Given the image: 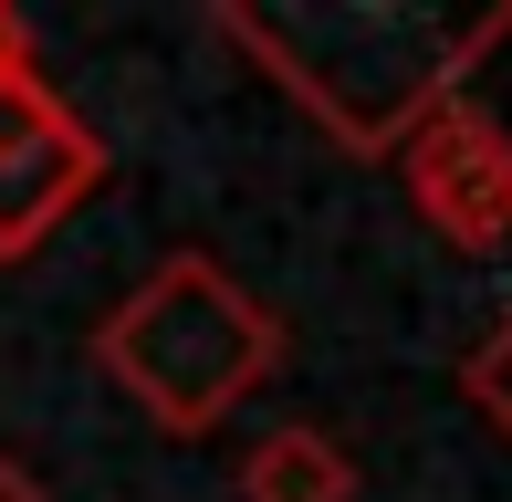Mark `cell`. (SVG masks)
Listing matches in <instances>:
<instances>
[{
  "label": "cell",
  "mask_w": 512,
  "mask_h": 502,
  "mask_svg": "<svg viewBox=\"0 0 512 502\" xmlns=\"http://www.w3.org/2000/svg\"><path fill=\"white\" fill-rule=\"evenodd\" d=\"M220 42L251 53L356 157H398L408 136L471 84V63L492 53V42H512V0L481 11V21L408 11V0H324V11H293V0H220Z\"/></svg>",
  "instance_id": "cell-1"
},
{
  "label": "cell",
  "mask_w": 512,
  "mask_h": 502,
  "mask_svg": "<svg viewBox=\"0 0 512 502\" xmlns=\"http://www.w3.org/2000/svg\"><path fill=\"white\" fill-rule=\"evenodd\" d=\"M95 367L126 387L168 440H209L251 387L283 367V325H272V304H251L209 251H168L95 325Z\"/></svg>",
  "instance_id": "cell-2"
},
{
  "label": "cell",
  "mask_w": 512,
  "mask_h": 502,
  "mask_svg": "<svg viewBox=\"0 0 512 502\" xmlns=\"http://www.w3.org/2000/svg\"><path fill=\"white\" fill-rule=\"evenodd\" d=\"M95 178H105V147H95V126H84L53 84L42 74L0 84V262L42 251L84 199H95Z\"/></svg>",
  "instance_id": "cell-3"
},
{
  "label": "cell",
  "mask_w": 512,
  "mask_h": 502,
  "mask_svg": "<svg viewBox=\"0 0 512 502\" xmlns=\"http://www.w3.org/2000/svg\"><path fill=\"white\" fill-rule=\"evenodd\" d=\"M398 189H408V210L429 220L450 251H502L512 241V136L481 116L471 95H450L429 126L398 147Z\"/></svg>",
  "instance_id": "cell-4"
},
{
  "label": "cell",
  "mask_w": 512,
  "mask_h": 502,
  "mask_svg": "<svg viewBox=\"0 0 512 502\" xmlns=\"http://www.w3.org/2000/svg\"><path fill=\"white\" fill-rule=\"evenodd\" d=\"M241 502H356V461H345L335 429L283 419L241 450Z\"/></svg>",
  "instance_id": "cell-5"
},
{
  "label": "cell",
  "mask_w": 512,
  "mask_h": 502,
  "mask_svg": "<svg viewBox=\"0 0 512 502\" xmlns=\"http://www.w3.org/2000/svg\"><path fill=\"white\" fill-rule=\"evenodd\" d=\"M460 398H471L481 419L512 440V314H492V325H481V346L460 356Z\"/></svg>",
  "instance_id": "cell-6"
},
{
  "label": "cell",
  "mask_w": 512,
  "mask_h": 502,
  "mask_svg": "<svg viewBox=\"0 0 512 502\" xmlns=\"http://www.w3.org/2000/svg\"><path fill=\"white\" fill-rule=\"evenodd\" d=\"M21 74H32V21L0 0V84H21Z\"/></svg>",
  "instance_id": "cell-7"
},
{
  "label": "cell",
  "mask_w": 512,
  "mask_h": 502,
  "mask_svg": "<svg viewBox=\"0 0 512 502\" xmlns=\"http://www.w3.org/2000/svg\"><path fill=\"white\" fill-rule=\"evenodd\" d=\"M0 502H42V482H32L21 461H11V450H0Z\"/></svg>",
  "instance_id": "cell-8"
}]
</instances>
